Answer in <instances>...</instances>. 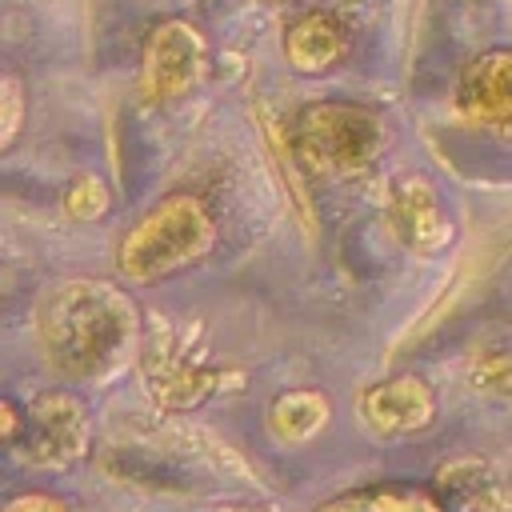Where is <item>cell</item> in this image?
Returning <instances> with one entry per match:
<instances>
[{
    "mask_svg": "<svg viewBox=\"0 0 512 512\" xmlns=\"http://www.w3.org/2000/svg\"><path fill=\"white\" fill-rule=\"evenodd\" d=\"M344 52H348V36L332 12H304L284 32V56L300 76L332 72L344 60Z\"/></svg>",
    "mask_w": 512,
    "mask_h": 512,
    "instance_id": "8fae6325",
    "label": "cell"
},
{
    "mask_svg": "<svg viewBox=\"0 0 512 512\" xmlns=\"http://www.w3.org/2000/svg\"><path fill=\"white\" fill-rule=\"evenodd\" d=\"M140 376L156 408L164 412H192L204 400H212L220 388H232L228 380H244V372H232L224 364H212L208 344L192 328H156L144 332L140 348Z\"/></svg>",
    "mask_w": 512,
    "mask_h": 512,
    "instance_id": "277c9868",
    "label": "cell"
},
{
    "mask_svg": "<svg viewBox=\"0 0 512 512\" xmlns=\"http://www.w3.org/2000/svg\"><path fill=\"white\" fill-rule=\"evenodd\" d=\"M388 144V124L376 108L352 100H312L292 120L296 164L324 180L368 172Z\"/></svg>",
    "mask_w": 512,
    "mask_h": 512,
    "instance_id": "3957f363",
    "label": "cell"
},
{
    "mask_svg": "<svg viewBox=\"0 0 512 512\" xmlns=\"http://www.w3.org/2000/svg\"><path fill=\"white\" fill-rule=\"evenodd\" d=\"M220 512H272V508H264V504H228Z\"/></svg>",
    "mask_w": 512,
    "mask_h": 512,
    "instance_id": "d6986e66",
    "label": "cell"
},
{
    "mask_svg": "<svg viewBox=\"0 0 512 512\" xmlns=\"http://www.w3.org/2000/svg\"><path fill=\"white\" fill-rule=\"evenodd\" d=\"M20 120H24V92H20V80L16 76H4V148H12L16 132H20Z\"/></svg>",
    "mask_w": 512,
    "mask_h": 512,
    "instance_id": "e0dca14e",
    "label": "cell"
},
{
    "mask_svg": "<svg viewBox=\"0 0 512 512\" xmlns=\"http://www.w3.org/2000/svg\"><path fill=\"white\" fill-rule=\"evenodd\" d=\"M436 492L460 512H512V460L452 456L436 468Z\"/></svg>",
    "mask_w": 512,
    "mask_h": 512,
    "instance_id": "9c48e42d",
    "label": "cell"
},
{
    "mask_svg": "<svg viewBox=\"0 0 512 512\" xmlns=\"http://www.w3.org/2000/svg\"><path fill=\"white\" fill-rule=\"evenodd\" d=\"M312 512H448V504H444V496L436 488L380 480V484L348 488V492L316 504Z\"/></svg>",
    "mask_w": 512,
    "mask_h": 512,
    "instance_id": "4fadbf2b",
    "label": "cell"
},
{
    "mask_svg": "<svg viewBox=\"0 0 512 512\" xmlns=\"http://www.w3.org/2000/svg\"><path fill=\"white\" fill-rule=\"evenodd\" d=\"M468 384L492 400H512V348L508 344L476 348L468 360Z\"/></svg>",
    "mask_w": 512,
    "mask_h": 512,
    "instance_id": "5bb4252c",
    "label": "cell"
},
{
    "mask_svg": "<svg viewBox=\"0 0 512 512\" xmlns=\"http://www.w3.org/2000/svg\"><path fill=\"white\" fill-rule=\"evenodd\" d=\"M108 204H112V192H108V184H104L100 176H92V172L76 176V180L68 184V192H64V212H68L76 224L100 220V216L108 212Z\"/></svg>",
    "mask_w": 512,
    "mask_h": 512,
    "instance_id": "9a60e30c",
    "label": "cell"
},
{
    "mask_svg": "<svg viewBox=\"0 0 512 512\" xmlns=\"http://www.w3.org/2000/svg\"><path fill=\"white\" fill-rule=\"evenodd\" d=\"M20 428H24V404H16V400L8 396V400H4V444H8V448L16 444Z\"/></svg>",
    "mask_w": 512,
    "mask_h": 512,
    "instance_id": "ac0fdd59",
    "label": "cell"
},
{
    "mask_svg": "<svg viewBox=\"0 0 512 512\" xmlns=\"http://www.w3.org/2000/svg\"><path fill=\"white\" fill-rule=\"evenodd\" d=\"M36 340L56 376L76 384H104L140 360L144 320L120 284L72 276L56 280L40 296Z\"/></svg>",
    "mask_w": 512,
    "mask_h": 512,
    "instance_id": "6da1fadb",
    "label": "cell"
},
{
    "mask_svg": "<svg viewBox=\"0 0 512 512\" xmlns=\"http://www.w3.org/2000/svg\"><path fill=\"white\" fill-rule=\"evenodd\" d=\"M456 104L468 124L512 132V48H488L464 64Z\"/></svg>",
    "mask_w": 512,
    "mask_h": 512,
    "instance_id": "30bf717a",
    "label": "cell"
},
{
    "mask_svg": "<svg viewBox=\"0 0 512 512\" xmlns=\"http://www.w3.org/2000/svg\"><path fill=\"white\" fill-rule=\"evenodd\" d=\"M208 40L192 20H160L140 56V92L148 104H176L208 76Z\"/></svg>",
    "mask_w": 512,
    "mask_h": 512,
    "instance_id": "8992f818",
    "label": "cell"
},
{
    "mask_svg": "<svg viewBox=\"0 0 512 512\" xmlns=\"http://www.w3.org/2000/svg\"><path fill=\"white\" fill-rule=\"evenodd\" d=\"M388 224L396 240L416 256H436L452 240V216L436 184L420 172H404L388 188Z\"/></svg>",
    "mask_w": 512,
    "mask_h": 512,
    "instance_id": "52a82bcc",
    "label": "cell"
},
{
    "mask_svg": "<svg viewBox=\"0 0 512 512\" xmlns=\"http://www.w3.org/2000/svg\"><path fill=\"white\" fill-rule=\"evenodd\" d=\"M12 452L40 472H64L92 452V412L72 388H44L24 404Z\"/></svg>",
    "mask_w": 512,
    "mask_h": 512,
    "instance_id": "5b68a950",
    "label": "cell"
},
{
    "mask_svg": "<svg viewBox=\"0 0 512 512\" xmlns=\"http://www.w3.org/2000/svg\"><path fill=\"white\" fill-rule=\"evenodd\" d=\"M436 388L416 372H396L360 392V416L376 436H416L436 424Z\"/></svg>",
    "mask_w": 512,
    "mask_h": 512,
    "instance_id": "ba28073f",
    "label": "cell"
},
{
    "mask_svg": "<svg viewBox=\"0 0 512 512\" xmlns=\"http://www.w3.org/2000/svg\"><path fill=\"white\" fill-rule=\"evenodd\" d=\"M4 512H72V504L56 492H44V488H32V492H20L4 504Z\"/></svg>",
    "mask_w": 512,
    "mask_h": 512,
    "instance_id": "2e32d148",
    "label": "cell"
},
{
    "mask_svg": "<svg viewBox=\"0 0 512 512\" xmlns=\"http://www.w3.org/2000/svg\"><path fill=\"white\" fill-rule=\"evenodd\" d=\"M216 244V216L196 192L160 196L116 244V268L132 284H152L160 276L200 264Z\"/></svg>",
    "mask_w": 512,
    "mask_h": 512,
    "instance_id": "7a4b0ae2",
    "label": "cell"
},
{
    "mask_svg": "<svg viewBox=\"0 0 512 512\" xmlns=\"http://www.w3.org/2000/svg\"><path fill=\"white\" fill-rule=\"evenodd\" d=\"M332 424V396L324 388H284L268 404V432L284 448L316 440Z\"/></svg>",
    "mask_w": 512,
    "mask_h": 512,
    "instance_id": "7c38bea8",
    "label": "cell"
}]
</instances>
